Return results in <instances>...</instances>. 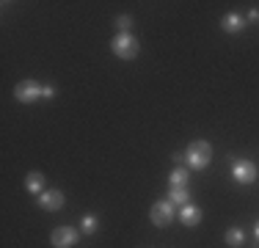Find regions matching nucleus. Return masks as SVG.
Wrapping results in <instances>:
<instances>
[{"label":"nucleus","instance_id":"nucleus-1","mask_svg":"<svg viewBox=\"0 0 259 248\" xmlns=\"http://www.w3.org/2000/svg\"><path fill=\"white\" fill-rule=\"evenodd\" d=\"M209 160H212V146L207 141H193L188 146V152H185V163L193 171H204L209 166Z\"/></svg>","mask_w":259,"mask_h":248},{"label":"nucleus","instance_id":"nucleus-2","mask_svg":"<svg viewBox=\"0 0 259 248\" xmlns=\"http://www.w3.org/2000/svg\"><path fill=\"white\" fill-rule=\"evenodd\" d=\"M110 50H113V55L116 58H121V61H133L135 55H138V39H135L133 33H119L113 42H110Z\"/></svg>","mask_w":259,"mask_h":248},{"label":"nucleus","instance_id":"nucleus-3","mask_svg":"<svg viewBox=\"0 0 259 248\" xmlns=\"http://www.w3.org/2000/svg\"><path fill=\"white\" fill-rule=\"evenodd\" d=\"M41 89H45V86H39L36 80H20V83L14 86V97H17V102L30 105L41 97Z\"/></svg>","mask_w":259,"mask_h":248},{"label":"nucleus","instance_id":"nucleus-4","mask_svg":"<svg viewBox=\"0 0 259 248\" xmlns=\"http://www.w3.org/2000/svg\"><path fill=\"white\" fill-rule=\"evenodd\" d=\"M232 177H234V182H240V185H251L256 179V166L251 163V160H234Z\"/></svg>","mask_w":259,"mask_h":248},{"label":"nucleus","instance_id":"nucleus-5","mask_svg":"<svg viewBox=\"0 0 259 248\" xmlns=\"http://www.w3.org/2000/svg\"><path fill=\"white\" fill-rule=\"evenodd\" d=\"M77 229H72V226H55L53 229V234H50V240H53V245L55 248H72L77 243Z\"/></svg>","mask_w":259,"mask_h":248},{"label":"nucleus","instance_id":"nucleus-6","mask_svg":"<svg viewBox=\"0 0 259 248\" xmlns=\"http://www.w3.org/2000/svg\"><path fill=\"white\" fill-rule=\"evenodd\" d=\"M149 218L155 226H171V221H174V204L171 201H157L155 207H152Z\"/></svg>","mask_w":259,"mask_h":248},{"label":"nucleus","instance_id":"nucleus-7","mask_svg":"<svg viewBox=\"0 0 259 248\" xmlns=\"http://www.w3.org/2000/svg\"><path fill=\"white\" fill-rule=\"evenodd\" d=\"M39 204H41V210H47V213H55V210L64 207V193H61V190H45L41 198H39Z\"/></svg>","mask_w":259,"mask_h":248},{"label":"nucleus","instance_id":"nucleus-8","mask_svg":"<svg viewBox=\"0 0 259 248\" xmlns=\"http://www.w3.org/2000/svg\"><path fill=\"white\" fill-rule=\"evenodd\" d=\"M180 221L185 223V226H199L201 223V210L196 207V204H188V207H182V213H180Z\"/></svg>","mask_w":259,"mask_h":248},{"label":"nucleus","instance_id":"nucleus-9","mask_svg":"<svg viewBox=\"0 0 259 248\" xmlns=\"http://www.w3.org/2000/svg\"><path fill=\"white\" fill-rule=\"evenodd\" d=\"M25 188H28V193H41V190H45V174L30 171L25 177Z\"/></svg>","mask_w":259,"mask_h":248},{"label":"nucleus","instance_id":"nucleus-10","mask_svg":"<svg viewBox=\"0 0 259 248\" xmlns=\"http://www.w3.org/2000/svg\"><path fill=\"white\" fill-rule=\"evenodd\" d=\"M221 25H224L226 33H240V30H243V17H237V14H226Z\"/></svg>","mask_w":259,"mask_h":248},{"label":"nucleus","instance_id":"nucleus-11","mask_svg":"<svg viewBox=\"0 0 259 248\" xmlns=\"http://www.w3.org/2000/svg\"><path fill=\"white\" fill-rule=\"evenodd\" d=\"M168 201H171V204H180V207H188V204H190V193H188V188H171Z\"/></svg>","mask_w":259,"mask_h":248},{"label":"nucleus","instance_id":"nucleus-12","mask_svg":"<svg viewBox=\"0 0 259 248\" xmlns=\"http://www.w3.org/2000/svg\"><path fill=\"white\" fill-rule=\"evenodd\" d=\"M168 182H171V188H185V185H188V169H174L168 174Z\"/></svg>","mask_w":259,"mask_h":248},{"label":"nucleus","instance_id":"nucleus-13","mask_svg":"<svg viewBox=\"0 0 259 248\" xmlns=\"http://www.w3.org/2000/svg\"><path fill=\"white\" fill-rule=\"evenodd\" d=\"M243 240H245V234L240 232V229H229V232H226V243L229 245H243Z\"/></svg>","mask_w":259,"mask_h":248},{"label":"nucleus","instance_id":"nucleus-14","mask_svg":"<svg viewBox=\"0 0 259 248\" xmlns=\"http://www.w3.org/2000/svg\"><path fill=\"white\" fill-rule=\"evenodd\" d=\"M80 226H83V232H85V234H94V232H97V215H85Z\"/></svg>","mask_w":259,"mask_h":248},{"label":"nucleus","instance_id":"nucleus-15","mask_svg":"<svg viewBox=\"0 0 259 248\" xmlns=\"http://www.w3.org/2000/svg\"><path fill=\"white\" fill-rule=\"evenodd\" d=\"M116 25L121 28V33H130V25H133V20H130V17H119V20H116Z\"/></svg>","mask_w":259,"mask_h":248},{"label":"nucleus","instance_id":"nucleus-16","mask_svg":"<svg viewBox=\"0 0 259 248\" xmlns=\"http://www.w3.org/2000/svg\"><path fill=\"white\" fill-rule=\"evenodd\" d=\"M41 97H45V99H53V97H55V89H53V86H45V89H41Z\"/></svg>","mask_w":259,"mask_h":248},{"label":"nucleus","instance_id":"nucleus-17","mask_svg":"<svg viewBox=\"0 0 259 248\" xmlns=\"http://www.w3.org/2000/svg\"><path fill=\"white\" fill-rule=\"evenodd\" d=\"M248 20H254V22H259V11H256V9H251V11H248Z\"/></svg>","mask_w":259,"mask_h":248},{"label":"nucleus","instance_id":"nucleus-18","mask_svg":"<svg viewBox=\"0 0 259 248\" xmlns=\"http://www.w3.org/2000/svg\"><path fill=\"white\" fill-rule=\"evenodd\" d=\"M254 234H256V240H259V221H256V226H254Z\"/></svg>","mask_w":259,"mask_h":248}]
</instances>
